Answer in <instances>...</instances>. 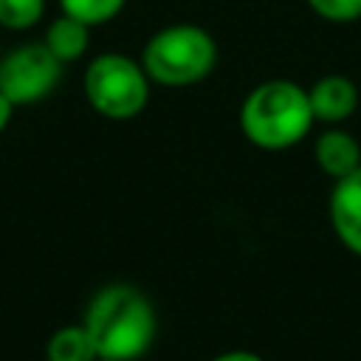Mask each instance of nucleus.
<instances>
[{
	"label": "nucleus",
	"instance_id": "obj_1",
	"mask_svg": "<svg viewBox=\"0 0 361 361\" xmlns=\"http://www.w3.org/2000/svg\"><path fill=\"white\" fill-rule=\"evenodd\" d=\"M82 324L99 358H118V361L141 358L152 347L158 333V316L152 302L133 285L102 288L90 299Z\"/></svg>",
	"mask_w": 361,
	"mask_h": 361
},
{
	"label": "nucleus",
	"instance_id": "obj_2",
	"mask_svg": "<svg viewBox=\"0 0 361 361\" xmlns=\"http://www.w3.org/2000/svg\"><path fill=\"white\" fill-rule=\"evenodd\" d=\"M313 121L307 90L288 79L257 85L240 107V130L259 149H288L299 144Z\"/></svg>",
	"mask_w": 361,
	"mask_h": 361
},
{
	"label": "nucleus",
	"instance_id": "obj_3",
	"mask_svg": "<svg viewBox=\"0 0 361 361\" xmlns=\"http://www.w3.org/2000/svg\"><path fill=\"white\" fill-rule=\"evenodd\" d=\"M217 62L212 34L192 23H175L155 31L141 54L149 82L164 87H189L203 82Z\"/></svg>",
	"mask_w": 361,
	"mask_h": 361
},
{
	"label": "nucleus",
	"instance_id": "obj_4",
	"mask_svg": "<svg viewBox=\"0 0 361 361\" xmlns=\"http://www.w3.org/2000/svg\"><path fill=\"white\" fill-rule=\"evenodd\" d=\"M85 96L104 118H133L147 107L149 76L141 62L124 54H102L85 71Z\"/></svg>",
	"mask_w": 361,
	"mask_h": 361
},
{
	"label": "nucleus",
	"instance_id": "obj_5",
	"mask_svg": "<svg viewBox=\"0 0 361 361\" xmlns=\"http://www.w3.org/2000/svg\"><path fill=\"white\" fill-rule=\"evenodd\" d=\"M62 76V62L45 42H25L0 59V93L17 104H34L45 99Z\"/></svg>",
	"mask_w": 361,
	"mask_h": 361
},
{
	"label": "nucleus",
	"instance_id": "obj_6",
	"mask_svg": "<svg viewBox=\"0 0 361 361\" xmlns=\"http://www.w3.org/2000/svg\"><path fill=\"white\" fill-rule=\"evenodd\" d=\"M330 223L341 245L361 257V166L336 180L330 192Z\"/></svg>",
	"mask_w": 361,
	"mask_h": 361
},
{
	"label": "nucleus",
	"instance_id": "obj_7",
	"mask_svg": "<svg viewBox=\"0 0 361 361\" xmlns=\"http://www.w3.org/2000/svg\"><path fill=\"white\" fill-rule=\"evenodd\" d=\"M307 102H310L313 118L327 121V124H338L355 113L358 87L353 85V79H347L341 73H327L307 90Z\"/></svg>",
	"mask_w": 361,
	"mask_h": 361
},
{
	"label": "nucleus",
	"instance_id": "obj_8",
	"mask_svg": "<svg viewBox=\"0 0 361 361\" xmlns=\"http://www.w3.org/2000/svg\"><path fill=\"white\" fill-rule=\"evenodd\" d=\"M313 155H316V164L322 166L324 175H330L333 180L355 172L361 166V147L358 141L333 127V130H324L319 138H316V147H313Z\"/></svg>",
	"mask_w": 361,
	"mask_h": 361
},
{
	"label": "nucleus",
	"instance_id": "obj_9",
	"mask_svg": "<svg viewBox=\"0 0 361 361\" xmlns=\"http://www.w3.org/2000/svg\"><path fill=\"white\" fill-rule=\"evenodd\" d=\"M48 45V51L65 65V62H76L79 56H85L87 45H90V25L65 14L56 17L51 25H48V34L42 39Z\"/></svg>",
	"mask_w": 361,
	"mask_h": 361
},
{
	"label": "nucleus",
	"instance_id": "obj_10",
	"mask_svg": "<svg viewBox=\"0 0 361 361\" xmlns=\"http://www.w3.org/2000/svg\"><path fill=\"white\" fill-rule=\"evenodd\" d=\"M48 361H99V353L85 330V324H68L59 327L45 347Z\"/></svg>",
	"mask_w": 361,
	"mask_h": 361
},
{
	"label": "nucleus",
	"instance_id": "obj_11",
	"mask_svg": "<svg viewBox=\"0 0 361 361\" xmlns=\"http://www.w3.org/2000/svg\"><path fill=\"white\" fill-rule=\"evenodd\" d=\"M59 3H62L65 14L82 20V23H87L93 28V25L110 23L124 8L127 0H59Z\"/></svg>",
	"mask_w": 361,
	"mask_h": 361
},
{
	"label": "nucleus",
	"instance_id": "obj_12",
	"mask_svg": "<svg viewBox=\"0 0 361 361\" xmlns=\"http://www.w3.org/2000/svg\"><path fill=\"white\" fill-rule=\"evenodd\" d=\"M45 0H0V25L11 31H25L39 23Z\"/></svg>",
	"mask_w": 361,
	"mask_h": 361
},
{
	"label": "nucleus",
	"instance_id": "obj_13",
	"mask_svg": "<svg viewBox=\"0 0 361 361\" xmlns=\"http://www.w3.org/2000/svg\"><path fill=\"white\" fill-rule=\"evenodd\" d=\"M307 6L330 23H353L361 17V0H307Z\"/></svg>",
	"mask_w": 361,
	"mask_h": 361
},
{
	"label": "nucleus",
	"instance_id": "obj_14",
	"mask_svg": "<svg viewBox=\"0 0 361 361\" xmlns=\"http://www.w3.org/2000/svg\"><path fill=\"white\" fill-rule=\"evenodd\" d=\"M212 361H265V358L257 355V353H251V350H228L223 355H214Z\"/></svg>",
	"mask_w": 361,
	"mask_h": 361
},
{
	"label": "nucleus",
	"instance_id": "obj_15",
	"mask_svg": "<svg viewBox=\"0 0 361 361\" xmlns=\"http://www.w3.org/2000/svg\"><path fill=\"white\" fill-rule=\"evenodd\" d=\"M11 113H14V104L0 93V133L8 127V121H11Z\"/></svg>",
	"mask_w": 361,
	"mask_h": 361
},
{
	"label": "nucleus",
	"instance_id": "obj_16",
	"mask_svg": "<svg viewBox=\"0 0 361 361\" xmlns=\"http://www.w3.org/2000/svg\"><path fill=\"white\" fill-rule=\"evenodd\" d=\"M99 361H118V358H99Z\"/></svg>",
	"mask_w": 361,
	"mask_h": 361
}]
</instances>
